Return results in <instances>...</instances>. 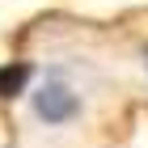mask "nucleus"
Segmentation results:
<instances>
[{"mask_svg": "<svg viewBox=\"0 0 148 148\" xmlns=\"http://www.w3.org/2000/svg\"><path fill=\"white\" fill-rule=\"evenodd\" d=\"M0 106L21 148H72L123 114V85L93 25L38 21L30 55L9 59L0 72Z\"/></svg>", "mask_w": 148, "mask_h": 148, "instance_id": "nucleus-1", "label": "nucleus"}]
</instances>
